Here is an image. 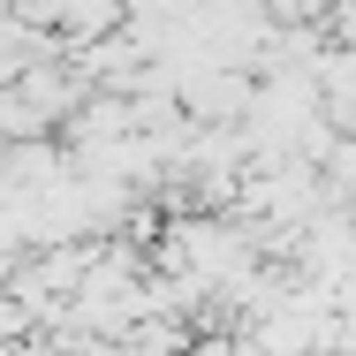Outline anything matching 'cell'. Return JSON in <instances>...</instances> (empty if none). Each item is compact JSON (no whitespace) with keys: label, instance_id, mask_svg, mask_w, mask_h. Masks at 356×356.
<instances>
[{"label":"cell","instance_id":"6da1fadb","mask_svg":"<svg viewBox=\"0 0 356 356\" xmlns=\"http://www.w3.org/2000/svg\"><path fill=\"white\" fill-rule=\"evenodd\" d=\"M23 15L38 31H54L61 46H83V38H99V31L122 23V0H23Z\"/></svg>","mask_w":356,"mask_h":356}]
</instances>
